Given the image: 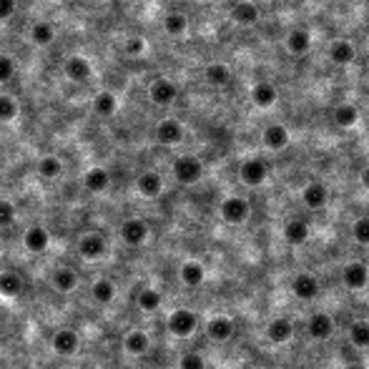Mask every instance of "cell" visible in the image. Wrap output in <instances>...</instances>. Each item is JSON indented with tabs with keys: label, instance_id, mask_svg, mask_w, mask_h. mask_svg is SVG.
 Returning <instances> with one entry per match:
<instances>
[{
	"label": "cell",
	"instance_id": "1",
	"mask_svg": "<svg viewBox=\"0 0 369 369\" xmlns=\"http://www.w3.org/2000/svg\"><path fill=\"white\" fill-rule=\"evenodd\" d=\"M171 171H173V178H176L181 186H193V183H198L203 178V161L191 154L176 156L171 164Z\"/></svg>",
	"mask_w": 369,
	"mask_h": 369
},
{
	"label": "cell",
	"instance_id": "2",
	"mask_svg": "<svg viewBox=\"0 0 369 369\" xmlns=\"http://www.w3.org/2000/svg\"><path fill=\"white\" fill-rule=\"evenodd\" d=\"M166 329L176 339L193 337V334H196V329H198V314L193 309H186V306H178V309H173L171 314H169Z\"/></svg>",
	"mask_w": 369,
	"mask_h": 369
},
{
	"label": "cell",
	"instance_id": "3",
	"mask_svg": "<svg viewBox=\"0 0 369 369\" xmlns=\"http://www.w3.org/2000/svg\"><path fill=\"white\" fill-rule=\"evenodd\" d=\"M219 216L231 226H241L249 221L252 216V203L246 201L244 196H226L219 203Z\"/></svg>",
	"mask_w": 369,
	"mask_h": 369
},
{
	"label": "cell",
	"instance_id": "4",
	"mask_svg": "<svg viewBox=\"0 0 369 369\" xmlns=\"http://www.w3.org/2000/svg\"><path fill=\"white\" fill-rule=\"evenodd\" d=\"M75 252H78V257L83 259V262L96 264V262H101V259H106L108 241L103 239V234H96V231H91V234L80 236L78 246H75Z\"/></svg>",
	"mask_w": 369,
	"mask_h": 369
},
{
	"label": "cell",
	"instance_id": "5",
	"mask_svg": "<svg viewBox=\"0 0 369 369\" xmlns=\"http://www.w3.org/2000/svg\"><path fill=\"white\" fill-rule=\"evenodd\" d=\"M149 98L154 106L159 108H169L176 103L178 98V86L173 83L171 78H166V75H159V78L151 80V86H149Z\"/></svg>",
	"mask_w": 369,
	"mask_h": 369
},
{
	"label": "cell",
	"instance_id": "6",
	"mask_svg": "<svg viewBox=\"0 0 369 369\" xmlns=\"http://www.w3.org/2000/svg\"><path fill=\"white\" fill-rule=\"evenodd\" d=\"M50 349L58 357H75L80 352V334L75 329H70V326H60L50 337Z\"/></svg>",
	"mask_w": 369,
	"mask_h": 369
},
{
	"label": "cell",
	"instance_id": "7",
	"mask_svg": "<svg viewBox=\"0 0 369 369\" xmlns=\"http://www.w3.org/2000/svg\"><path fill=\"white\" fill-rule=\"evenodd\" d=\"M118 236H121V241L126 246H144L146 241H149L151 236V226L149 221L139 219V216H134V219H126L121 224V229H118Z\"/></svg>",
	"mask_w": 369,
	"mask_h": 369
},
{
	"label": "cell",
	"instance_id": "8",
	"mask_svg": "<svg viewBox=\"0 0 369 369\" xmlns=\"http://www.w3.org/2000/svg\"><path fill=\"white\" fill-rule=\"evenodd\" d=\"M63 75L70 80V83H78V86H83V83H88V80L93 78V63L86 58V55H68V58L63 60Z\"/></svg>",
	"mask_w": 369,
	"mask_h": 369
},
{
	"label": "cell",
	"instance_id": "9",
	"mask_svg": "<svg viewBox=\"0 0 369 369\" xmlns=\"http://www.w3.org/2000/svg\"><path fill=\"white\" fill-rule=\"evenodd\" d=\"M239 178H241V183L244 186H252V188H257V186H262L264 181L269 178V166H267V161L264 159H246V161H241V166H239Z\"/></svg>",
	"mask_w": 369,
	"mask_h": 369
},
{
	"label": "cell",
	"instance_id": "10",
	"mask_svg": "<svg viewBox=\"0 0 369 369\" xmlns=\"http://www.w3.org/2000/svg\"><path fill=\"white\" fill-rule=\"evenodd\" d=\"M154 136L161 146H178L183 141V136H186V131H183V123L178 121V118L169 116V118H161V121L156 123Z\"/></svg>",
	"mask_w": 369,
	"mask_h": 369
},
{
	"label": "cell",
	"instance_id": "11",
	"mask_svg": "<svg viewBox=\"0 0 369 369\" xmlns=\"http://www.w3.org/2000/svg\"><path fill=\"white\" fill-rule=\"evenodd\" d=\"M50 246V231L43 224H31L23 231V249L28 254H46Z\"/></svg>",
	"mask_w": 369,
	"mask_h": 369
},
{
	"label": "cell",
	"instance_id": "12",
	"mask_svg": "<svg viewBox=\"0 0 369 369\" xmlns=\"http://www.w3.org/2000/svg\"><path fill=\"white\" fill-rule=\"evenodd\" d=\"M334 324L332 314H326V311H314V314L306 319V334H309L314 342H326V339L334 337Z\"/></svg>",
	"mask_w": 369,
	"mask_h": 369
},
{
	"label": "cell",
	"instance_id": "13",
	"mask_svg": "<svg viewBox=\"0 0 369 369\" xmlns=\"http://www.w3.org/2000/svg\"><path fill=\"white\" fill-rule=\"evenodd\" d=\"M203 329H206V337H209L211 342L224 344V342H229V339L234 337L236 321L231 319V316H226V314H216V316H211L206 324H203Z\"/></svg>",
	"mask_w": 369,
	"mask_h": 369
},
{
	"label": "cell",
	"instance_id": "14",
	"mask_svg": "<svg viewBox=\"0 0 369 369\" xmlns=\"http://www.w3.org/2000/svg\"><path fill=\"white\" fill-rule=\"evenodd\" d=\"M342 284L352 292H362L367 289L369 284V267L364 262H349L347 267L342 269Z\"/></svg>",
	"mask_w": 369,
	"mask_h": 369
},
{
	"label": "cell",
	"instance_id": "15",
	"mask_svg": "<svg viewBox=\"0 0 369 369\" xmlns=\"http://www.w3.org/2000/svg\"><path fill=\"white\" fill-rule=\"evenodd\" d=\"M50 287L60 294H73L80 287V274L73 267H58L50 274Z\"/></svg>",
	"mask_w": 369,
	"mask_h": 369
},
{
	"label": "cell",
	"instance_id": "16",
	"mask_svg": "<svg viewBox=\"0 0 369 369\" xmlns=\"http://www.w3.org/2000/svg\"><path fill=\"white\" fill-rule=\"evenodd\" d=\"M164 188H166L164 176H161L159 171H154V169L139 173V178H136V191H139L144 198H159L161 193H164Z\"/></svg>",
	"mask_w": 369,
	"mask_h": 369
},
{
	"label": "cell",
	"instance_id": "17",
	"mask_svg": "<svg viewBox=\"0 0 369 369\" xmlns=\"http://www.w3.org/2000/svg\"><path fill=\"white\" fill-rule=\"evenodd\" d=\"M292 294H294L299 301L316 299V294H319V282H316L314 274H309V272L296 274V277L292 279Z\"/></svg>",
	"mask_w": 369,
	"mask_h": 369
},
{
	"label": "cell",
	"instance_id": "18",
	"mask_svg": "<svg viewBox=\"0 0 369 369\" xmlns=\"http://www.w3.org/2000/svg\"><path fill=\"white\" fill-rule=\"evenodd\" d=\"M301 203L311 211L324 209L326 203H329V188H326L321 181H309L304 188H301Z\"/></svg>",
	"mask_w": 369,
	"mask_h": 369
},
{
	"label": "cell",
	"instance_id": "19",
	"mask_svg": "<svg viewBox=\"0 0 369 369\" xmlns=\"http://www.w3.org/2000/svg\"><path fill=\"white\" fill-rule=\"evenodd\" d=\"M149 349H151L149 332L134 326V329H129V332L123 334V352L126 354H131V357H144Z\"/></svg>",
	"mask_w": 369,
	"mask_h": 369
},
{
	"label": "cell",
	"instance_id": "20",
	"mask_svg": "<svg viewBox=\"0 0 369 369\" xmlns=\"http://www.w3.org/2000/svg\"><path fill=\"white\" fill-rule=\"evenodd\" d=\"M80 183H83V188H86L88 193H106L108 188H111V173L103 166H91L86 169Z\"/></svg>",
	"mask_w": 369,
	"mask_h": 369
},
{
	"label": "cell",
	"instance_id": "21",
	"mask_svg": "<svg viewBox=\"0 0 369 369\" xmlns=\"http://www.w3.org/2000/svg\"><path fill=\"white\" fill-rule=\"evenodd\" d=\"M267 339L272 344H289L294 339V321L287 316H277L267 324Z\"/></svg>",
	"mask_w": 369,
	"mask_h": 369
},
{
	"label": "cell",
	"instance_id": "22",
	"mask_svg": "<svg viewBox=\"0 0 369 369\" xmlns=\"http://www.w3.org/2000/svg\"><path fill=\"white\" fill-rule=\"evenodd\" d=\"M262 141H264V146H267L269 151L277 154V151H284L287 146H289L292 134H289V129H287L284 123H269L267 129H264Z\"/></svg>",
	"mask_w": 369,
	"mask_h": 369
},
{
	"label": "cell",
	"instance_id": "23",
	"mask_svg": "<svg viewBox=\"0 0 369 369\" xmlns=\"http://www.w3.org/2000/svg\"><path fill=\"white\" fill-rule=\"evenodd\" d=\"M178 279H181V284L188 287V289H198L206 282V267L201 262H196V259H188V262H183L178 267Z\"/></svg>",
	"mask_w": 369,
	"mask_h": 369
},
{
	"label": "cell",
	"instance_id": "24",
	"mask_svg": "<svg viewBox=\"0 0 369 369\" xmlns=\"http://www.w3.org/2000/svg\"><path fill=\"white\" fill-rule=\"evenodd\" d=\"M116 294H118V289H116V284H113L111 279L101 277V279H96V282L91 284V299L96 301L98 306L113 304V301H116Z\"/></svg>",
	"mask_w": 369,
	"mask_h": 369
},
{
	"label": "cell",
	"instance_id": "25",
	"mask_svg": "<svg viewBox=\"0 0 369 369\" xmlns=\"http://www.w3.org/2000/svg\"><path fill=\"white\" fill-rule=\"evenodd\" d=\"M136 306H139L144 314H156V311L164 306V294H161L156 287H144L136 294Z\"/></svg>",
	"mask_w": 369,
	"mask_h": 369
},
{
	"label": "cell",
	"instance_id": "26",
	"mask_svg": "<svg viewBox=\"0 0 369 369\" xmlns=\"http://www.w3.org/2000/svg\"><path fill=\"white\" fill-rule=\"evenodd\" d=\"M28 36H31V41L33 43L38 46V48H48V46H53L55 43V28H53V23H48V21H36L31 26V31H28Z\"/></svg>",
	"mask_w": 369,
	"mask_h": 369
},
{
	"label": "cell",
	"instance_id": "27",
	"mask_svg": "<svg viewBox=\"0 0 369 369\" xmlns=\"http://www.w3.org/2000/svg\"><path fill=\"white\" fill-rule=\"evenodd\" d=\"M23 277L18 272H0V296L3 299H18L23 294Z\"/></svg>",
	"mask_w": 369,
	"mask_h": 369
},
{
	"label": "cell",
	"instance_id": "28",
	"mask_svg": "<svg viewBox=\"0 0 369 369\" xmlns=\"http://www.w3.org/2000/svg\"><path fill=\"white\" fill-rule=\"evenodd\" d=\"M231 18H234V23H239V26L249 28L259 21V8L254 6L252 0H239V3H234V8H231Z\"/></svg>",
	"mask_w": 369,
	"mask_h": 369
},
{
	"label": "cell",
	"instance_id": "29",
	"mask_svg": "<svg viewBox=\"0 0 369 369\" xmlns=\"http://www.w3.org/2000/svg\"><path fill=\"white\" fill-rule=\"evenodd\" d=\"M309 236H311L309 224L301 219H292L289 224L284 226V239L289 241L292 246H304L309 241Z\"/></svg>",
	"mask_w": 369,
	"mask_h": 369
},
{
	"label": "cell",
	"instance_id": "30",
	"mask_svg": "<svg viewBox=\"0 0 369 369\" xmlns=\"http://www.w3.org/2000/svg\"><path fill=\"white\" fill-rule=\"evenodd\" d=\"M65 171L63 166V159H58V156L48 154L43 156V159L38 161V176L46 178V181H55V178H60Z\"/></svg>",
	"mask_w": 369,
	"mask_h": 369
},
{
	"label": "cell",
	"instance_id": "31",
	"mask_svg": "<svg viewBox=\"0 0 369 369\" xmlns=\"http://www.w3.org/2000/svg\"><path fill=\"white\" fill-rule=\"evenodd\" d=\"M311 48V33L304 28H294V31L287 36V50L292 55H304Z\"/></svg>",
	"mask_w": 369,
	"mask_h": 369
},
{
	"label": "cell",
	"instance_id": "32",
	"mask_svg": "<svg viewBox=\"0 0 369 369\" xmlns=\"http://www.w3.org/2000/svg\"><path fill=\"white\" fill-rule=\"evenodd\" d=\"M203 78L214 88H224L231 83V68L226 63H209L203 68Z\"/></svg>",
	"mask_w": 369,
	"mask_h": 369
},
{
	"label": "cell",
	"instance_id": "33",
	"mask_svg": "<svg viewBox=\"0 0 369 369\" xmlns=\"http://www.w3.org/2000/svg\"><path fill=\"white\" fill-rule=\"evenodd\" d=\"M277 98H279L277 88L272 83H267V80H262V83H257L252 88V103L257 108H272L277 103Z\"/></svg>",
	"mask_w": 369,
	"mask_h": 369
},
{
	"label": "cell",
	"instance_id": "34",
	"mask_svg": "<svg viewBox=\"0 0 369 369\" xmlns=\"http://www.w3.org/2000/svg\"><path fill=\"white\" fill-rule=\"evenodd\" d=\"M354 55H357V50H354V46L349 43V41H334L332 46H329V60H332L334 65H349L354 60Z\"/></svg>",
	"mask_w": 369,
	"mask_h": 369
},
{
	"label": "cell",
	"instance_id": "35",
	"mask_svg": "<svg viewBox=\"0 0 369 369\" xmlns=\"http://www.w3.org/2000/svg\"><path fill=\"white\" fill-rule=\"evenodd\" d=\"M91 108H93V113H96V116H103V118L116 116V111H118V98L113 96L111 91H101V93H96V96H93Z\"/></svg>",
	"mask_w": 369,
	"mask_h": 369
},
{
	"label": "cell",
	"instance_id": "36",
	"mask_svg": "<svg viewBox=\"0 0 369 369\" xmlns=\"http://www.w3.org/2000/svg\"><path fill=\"white\" fill-rule=\"evenodd\" d=\"M161 28L166 31V36H173V38H181L186 36L188 31V18L183 16V13H166L164 16V21H161Z\"/></svg>",
	"mask_w": 369,
	"mask_h": 369
},
{
	"label": "cell",
	"instance_id": "37",
	"mask_svg": "<svg viewBox=\"0 0 369 369\" xmlns=\"http://www.w3.org/2000/svg\"><path fill=\"white\" fill-rule=\"evenodd\" d=\"M332 118L339 129H352V126H357V121H359V111H357V106H352V103H339V106L334 108Z\"/></svg>",
	"mask_w": 369,
	"mask_h": 369
},
{
	"label": "cell",
	"instance_id": "38",
	"mask_svg": "<svg viewBox=\"0 0 369 369\" xmlns=\"http://www.w3.org/2000/svg\"><path fill=\"white\" fill-rule=\"evenodd\" d=\"M349 339H352L354 347L367 349L369 347V321L367 319H354L349 324Z\"/></svg>",
	"mask_w": 369,
	"mask_h": 369
},
{
	"label": "cell",
	"instance_id": "39",
	"mask_svg": "<svg viewBox=\"0 0 369 369\" xmlns=\"http://www.w3.org/2000/svg\"><path fill=\"white\" fill-rule=\"evenodd\" d=\"M18 113H21V106L16 98L11 93H0V123H13Z\"/></svg>",
	"mask_w": 369,
	"mask_h": 369
},
{
	"label": "cell",
	"instance_id": "40",
	"mask_svg": "<svg viewBox=\"0 0 369 369\" xmlns=\"http://www.w3.org/2000/svg\"><path fill=\"white\" fill-rule=\"evenodd\" d=\"M18 221V209L11 198H0V229H11Z\"/></svg>",
	"mask_w": 369,
	"mask_h": 369
},
{
	"label": "cell",
	"instance_id": "41",
	"mask_svg": "<svg viewBox=\"0 0 369 369\" xmlns=\"http://www.w3.org/2000/svg\"><path fill=\"white\" fill-rule=\"evenodd\" d=\"M352 239L359 246H369V216H359L352 224Z\"/></svg>",
	"mask_w": 369,
	"mask_h": 369
},
{
	"label": "cell",
	"instance_id": "42",
	"mask_svg": "<svg viewBox=\"0 0 369 369\" xmlns=\"http://www.w3.org/2000/svg\"><path fill=\"white\" fill-rule=\"evenodd\" d=\"M16 70H18L16 58L8 53H0V83H8V80L16 78Z\"/></svg>",
	"mask_w": 369,
	"mask_h": 369
},
{
	"label": "cell",
	"instance_id": "43",
	"mask_svg": "<svg viewBox=\"0 0 369 369\" xmlns=\"http://www.w3.org/2000/svg\"><path fill=\"white\" fill-rule=\"evenodd\" d=\"M178 369H206V359L198 352H183L178 357Z\"/></svg>",
	"mask_w": 369,
	"mask_h": 369
},
{
	"label": "cell",
	"instance_id": "44",
	"mask_svg": "<svg viewBox=\"0 0 369 369\" xmlns=\"http://www.w3.org/2000/svg\"><path fill=\"white\" fill-rule=\"evenodd\" d=\"M123 53L131 55V58H139V55L146 53V41L141 36H131L123 41Z\"/></svg>",
	"mask_w": 369,
	"mask_h": 369
},
{
	"label": "cell",
	"instance_id": "45",
	"mask_svg": "<svg viewBox=\"0 0 369 369\" xmlns=\"http://www.w3.org/2000/svg\"><path fill=\"white\" fill-rule=\"evenodd\" d=\"M18 11V0H0V21H8Z\"/></svg>",
	"mask_w": 369,
	"mask_h": 369
},
{
	"label": "cell",
	"instance_id": "46",
	"mask_svg": "<svg viewBox=\"0 0 369 369\" xmlns=\"http://www.w3.org/2000/svg\"><path fill=\"white\" fill-rule=\"evenodd\" d=\"M359 183H362L364 188H369V166L362 169V173H359Z\"/></svg>",
	"mask_w": 369,
	"mask_h": 369
},
{
	"label": "cell",
	"instance_id": "47",
	"mask_svg": "<svg viewBox=\"0 0 369 369\" xmlns=\"http://www.w3.org/2000/svg\"><path fill=\"white\" fill-rule=\"evenodd\" d=\"M344 369H367L364 364H349V367H344Z\"/></svg>",
	"mask_w": 369,
	"mask_h": 369
},
{
	"label": "cell",
	"instance_id": "48",
	"mask_svg": "<svg viewBox=\"0 0 369 369\" xmlns=\"http://www.w3.org/2000/svg\"><path fill=\"white\" fill-rule=\"evenodd\" d=\"M294 3H309V0H294Z\"/></svg>",
	"mask_w": 369,
	"mask_h": 369
},
{
	"label": "cell",
	"instance_id": "49",
	"mask_svg": "<svg viewBox=\"0 0 369 369\" xmlns=\"http://www.w3.org/2000/svg\"><path fill=\"white\" fill-rule=\"evenodd\" d=\"M116 369H126V367H116Z\"/></svg>",
	"mask_w": 369,
	"mask_h": 369
},
{
	"label": "cell",
	"instance_id": "50",
	"mask_svg": "<svg viewBox=\"0 0 369 369\" xmlns=\"http://www.w3.org/2000/svg\"><path fill=\"white\" fill-rule=\"evenodd\" d=\"M347 3H352V0H347Z\"/></svg>",
	"mask_w": 369,
	"mask_h": 369
}]
</instances>
